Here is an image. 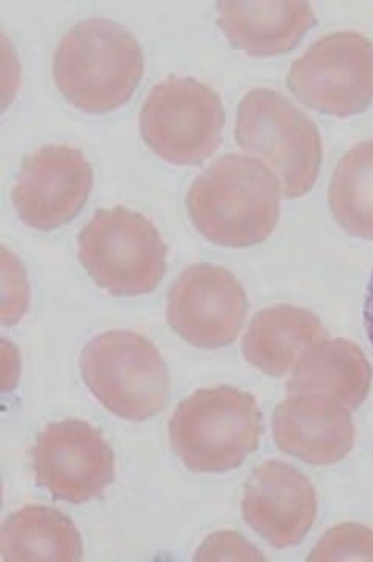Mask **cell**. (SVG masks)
Here are the masks:
<instances>
[{"label": "cell", "mask_w": 373, "mask_h": 562, "mask_svg": "<svg viewBox=\"0 0 373 562\" xmlns=\"http://www.w3.org/2000/svg\"><path fill=\"white\" fill-rule=\"evenodd\" d=\"M328 206L342 231L373 239V139L357 144L336 165Z\"/></svg>", "instance_id": "18"}, {"label": "cell", "mask_w": 373, "mask_h": 562, "mask_svg": "<svg viewBox=\"0 0 373 562\" xmlns=\"http://www.w3.org/2000/svg\"><path fill=\"white\" fill-rule=\"evenodd\" d=\"M168 247L142 213L98 210L79 233V260L91 280L113 295L149 294L168 269Z\"/></svg>", "instance_id": "6"}, {"label": "cell", "mask_w": 373, "mask_h": 562, "mask_svg": "<svg viewBox=\"0 0 373 562\" xmlns=\"http://www.w3.org/2000/svg\"><path fill=\"white\" fill-rule=\"evenodd\" d=\"M225 124L223 99L192 77L155 85L139 113L147 146L173 165H201L219 146Z\"/></svg>", "instance_id": "7"}, {"label": "cell", "mask_w": 373, "mask_h": 562, "mask_svg": "<svg viewBox=\"0 0 373 562\" xmlns=\"http://www.w3.org/2000/svg\"><path fill=\"white\" fill-rule=\"evenodd\" d=\"M80 371L103 408L121 419H150L165 412L171 397L168 366L139 333L112 330L95 336L81 351Z\"/></svg>", "instance_id": "5"}, {"label": "cell", "mask_w": 373, "mask_h": 562, "mask_svg": "<svg viewBox=\"0 0 373 562\" xmlns=\"http://www.w3.org/2000/svg\"><path fill=\"white\" fill-rule=\"evenodd\" d=\"M217 24L233 49L253 57L286 54L316 24L312 3L302 0L282 2H217Z\"/></svg>", "instance_id": "14"}, {"label": "cell", "mask_w": 373, "mask_h": 562, "mask_svg": "<svg viewBox=\"0 0 373 562\" xmlns=\"http://www.w3.org/2000/svg\"><path fill=\"white\" fill-rule=\"evenodd\" d=\"M92 181L94 171L83 151L47 144L22 160L11 201L29 227L55 231L83 210Z\"/></svg>", "instance_id": "11"}, {"label": "cell", "mask_w": 373, "mask_h": 562, "mask_svg": "<svg viewBox=\"0 0 373 562\" xmlns=\"http://www.w3.org/2000/svg\"><path fill=\"white\" fill-rule=\"evenodd\" d=\"M373 369L364 351L347 339H320L303 351L287 391L331 395L357 409L371 392Z\"/></svg>", "instance_id": "15"}, {"label": "cell", "mask_w": 373, "mask_h": 562, "mask_svg": "<svg viewBox=\"0 0 373 562\" xmlns=\"http://www.w3.org/2000/svg\"><path fill=\"white\" fill-rule=\"evenodd\" d=\"M282 192L279 177L264 162L227 154L192 181L188 214L208 241L244 249L264 243L275 231Z\"/></svg>", "instance_id": "1"}, {"label": "cell", "mask_w": 373, "mask_h": 562, "mask_svg": "<svg viewBox=\"0 0 373 562\" xmlns=\"http://www.w3.org/2000/svg\"><path fill=\"white\" fill-rule=\"evenodd\" d=\"M249 297L238 279L221 266L199 262L184 269L168 295L169 327L202 349L231 346L246 322Z\"/></svg>", "instance_id": "10"}, {"label": "cell", "mask_w": 373, "mask_h": 562, "mask_svg": "<svg viewBox=\"0 0 373 562\" xmlns=\"http://www.w3.org/2000/svg\"><path fill=\"white\" fill-rule=\"evenodd\" d=\"M36 484L55 501L81 505L101 497L114 482V453L102 432L87 422L47 425L32 452Z\"/></svg>", "instance_id": "9"}, {"label": "cell", "mask_w": 373, "mask_h": 562, "mask_svg": "<svg viewBox=\"0 0 373 562\" xmlns=\"http://www.w3.org/2000/svg\"><path fill=\"white\" fill-rule=\"evenodd\" d=\"M144 74L138 40L116 22L91 18L66 32L54 54V80L77 109L106 113L132 98Z\"/></svg>", "instance_id": "2"}, {"label": "cell", "mask_w": 373, "mask_h": 562, "mask_svg": "<svg viewBox=\"0 0 373 562\" xmlns=\"http://www.w3.org/2000/svg\"><path fill=\"white\" fill-rule=\"evenodd\" d=\"M2 561H80L83 541L66 514L29 505L11 514L0 535Z\"/></svg>", "instance_id": "17"}, {"label": "cell", "mask_w": 373, "mask_h": 562, "mask_svg": "<svg viewBox=\"0 0 373 562\" xmlns=\"http://www.w3.org/2000/svg\"><path fill=\"white\" fill-rule=\"evenodd\" d=\"M287 88L309 109L350 116L373 101V44L357 32L316 41L291 65Z\"/></svg>", "instance_id": "8"}, {"label": "cell", "mask_w": 373, "mask_h": 562, "mask_svg": "<svg viewBox=\"0 0 373 562\" xmlns=\"http://www.w3.org/2000/svg\"><path fill=\"white\" fill-rule=\"evenodd\" d=\"M364 325L365 330H368L369 339H371L373 346V272L371 281H369L368 294H365Z\"/></svg>", "instance_id": "20"}, {"label": "cell", "mask_w": 373, "mask_h": 562, "mask_svg": "<svg viewBox=\"0 0 373 562\" xmlns=\"http://www.w3.org/2000/svg\"><path fill=\"white\" fill-rule=\"evenodd\" d=\"M273 439L283 453L306 464H336L353 447L350 408L331 395L294 392L273 413Z\"/></svg>", "instance_id": "13"}, {"label": "cell", "mask_w": 373, "mask_h": 562, "mask_svg": "<svg viewBox=\"0 0 373 562\" xmlns=\"http://www.w3.org/2000/svg\"><path fill=\"white\" fill-rule=\"evenodd\" d=\"M325 338L323 322L309 310L276 305L255 314L242 339L249 364L269 376L293 371L303 351Z\"/></svg>", "instance_id": "16"}, {"label": "cell", "mask_w": 373, "mask_h": 562, "mask_svg": "<svg viewBox=\"0 0 373 562\" xmlns=\"http://www.w3.org/2000/svg\"><path fill=\"white\" fill-rule=\"evenodd\" d=\"M244 520L275 549L297 546L317 516L316 490L308 476L282 461L258 465L244 486Z\"/></svg>", "instance_id": "12"}, {"label": "cell", "mask_w": 373, "mask_h": 562, "mask_svg": "<svg viewBox=\"0 0 373 562\" xmlns=\"http://www.w3.org/2000/svg\"><path fill=\"white\" fill-rule=\"evenodd\" d=\"M235 138L246 154L275 171L283 195L312 191L323 162V138L308 114L280 92L255 88L238 106Z\"/></svg>", "instance_id": "4"}, {"label": "cell", "mask_w": 373, "mask_h": 562, "mask_svg": "<svg viewBox=\"0 0 373 562\" xmlns=\"http://www.w3.org/2000/svg\"><path fill=\"white\" fill-rule=\"evenodd\" d=\"M308 561H373V531L358 524L338 525L317 542Z\"/></svg>", "instance_id": "19"}, {"label": "cell", "mask_w": 373, "mask_h": 562, "mask_svg": "<svg viewBox=\"0 0 373 562\" xmlns=\"http://www.w3.org/2000/svg\"><path fill=\"white\" fill-rule=\"evenodd\" d=\"M261 435L260 406L249 392L233 386L194 392L169 422L173 453L191 472L238 469L257 452Z\"/></svg>", "instance_id": "3"}]
</instances>
